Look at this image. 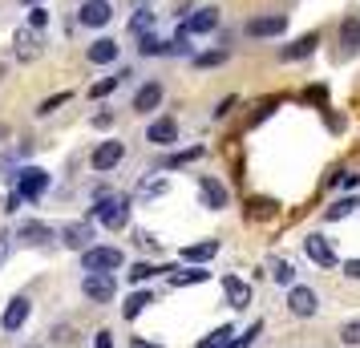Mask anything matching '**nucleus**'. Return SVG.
<instances>
[{
    "label": "nucleus",
    "mask_w": 360,
    "mask_h": 348,
    "mask_svg": "<svg viewBox=\"0 0 360 348\" xmlns=\"http://www.w3.org/2000/svg\"><path fill=\"white\" fill-rule=\"evenodd\" d=\"M94 126H98V130H110V126H114V114H94Z\"/></svg>",
    "instance_id": "obj_45"
},
{
    "label": "nucleus",
    "mask_w": 360,
    "mask_h": 348,
    "mask_svg": "<svg viewBox=\"0 0 360 348\" xmlns=\"http://www.w3.org/2000/svg\"><path fill=\"white\" fill-rule=\"evenodd\" d=\"M198 191H202V199H207L211 211H223L227 207V186L219 183L214 174H198Z\"/></svg>",
    "instance_id": "obj_13"
},
{
    "label": "nucleus",
    "mask_w": 360,
    "mask_h": 348,
    "mask_svg": "<svg viewBox=\"0 0 360 348\" xmlns=\"http://www.w3.org/2000/svg\"><path fill=\"white\" fill-rule=\"evenodd\" d=\"M344 276H352V280H360V259H348V264H344Z\"/></svg>",
    "instance_id": "obj_48"
},
{
    "label": "nucleus",
    "mask_w": 360,
    "mask_h": 348,
    "mask_svg": "<svg viewBox=\"0 0 360 348\" xmlns=\"http://www.w3.org/2000/svg\"><path fill=\"white\" fill-rule=\"evenodd\" d=\"M13 45H17V61H25V65H29V61L37 57V49H41V41H37V29H29V25H25V29H17Z\"/></svg>",
    "instance_id": "obj_16"
},
{
    "label": "nucleus",
    "mask_w": 360,
    "mask_h": 348,
    "mask_svg": "<svg viewBox=\"0 0 360 348\" xmlns=\"http://www.w3.org/2000/svg\"><path fill=\"white\" fill-rule=\"evenodd\" d=\"M82 292H85V299H94V304H110L114 292H117V283H114L110 271H89L82 280Z\"/></svg>",
    "instance_id": "obj_4"
},
{
    "label": "nucleus",
    "mask_w": 360,
    "mask_h": 348,
    "mask_svg": "<svg viewBox=\"0 0 360 348\" xmlns=\"http://www.w3.org/2000/svg\"><path fill=\"white\" fill-rule=\"evenodd\" d=\"M231 336H235V328H214L211 336H202V340H198V348H231L235 344V340H231Z\"/></svg>",
    "instance_id": "obj_26"
},
{
    "label": "nucleus",
    "mask_w": 360,
    "mask_h": 348,
    "mask_svg": "<svg viewBox=\"0 0 360 348\" xmlns=\"http://www.w3.org/2000/svg\"><path fill=\"white\" fill-rule=\"evenodd\" d=\"M271 219V215H276V202H271V199H255V202H251V219Z\"/></svg>",
    "instance_id": "obj_35"
},
{
    "label": "nucleus",
    "mask_w": 360,
    "mask_h": 348,
    "mask_svg": "<svg viewBox=\"0 0 360 348\" xmlns=\"http://www.w3.org/2000/svg\"><path fill=\"white\" fill-rule=\"evenodd\" d=\"M304 251H308V259H311V264H316V267H324V271H328V267H336V264H340V259H336V247L328 243L324 235H308V239H304Z\"/></svg>",
    "instance_id": "obj_9"
},
{
    "label": "nucleus",
    "mask_w": 360,
    "mask_h": 348,
    "mask_svg": "<svg viewBox=\"0 0 360 348\" xmlns=\"http://www.w3.org/2000/svg\"><path fill=\"white\" fill-rule=\"evenodd\" d=\"M166 191V179H150V183H142V195H162Z\"/></svg>",
    "instance_id": "obj_40"
},
{
    "label": "nucleus",
    "mask_w": 360,
    "mask_h": 348,
    "mask_svg": "<svg viewBox=\"0 0 360 348\" xmlns=\"http://www.w3.org/2000/svg\"><path fill=\"white\" fill-rule=\"evenodd\" d=\"M340 45H344V53H356V49H360V17H344V25H340Z\"/></svg>",
    "instance_id": "obj_22"
},
{
    "label": "nucleus",
    "mask_w": 360,
    "mask_h": 348,
    "mask_svg": "<svg viewBox=\"0 0 360 348\" xmlns=\"http://www.w3.org/2000/svg\"><path fill=\"white\" fill-rule=\"evenodd\" d=\"M20 202H25V199H20L17 191H13V195H8V199H4V215H13V211H17Z\"/></svg>",
    "instance_id": "obj_44"
},
{
    "label": "nucleus",
    "mask_w": 360,
    "mask_h": 348,
    "mask_svg": "<svg viewBox=\"0 0 360 348\" xmlns=\"http://www.w3.org/2000/svg\"><path fill=\"white\" fill-rule=\"evenodd\" d=\"M271 280L283 283V288H292V283H295V267L283 264V259H276V264H271Z\"/></svg>",
    "instance_id": "obj_30"
},
{
    "label": "nucleus",
    "mask_w": 360,
    "mask_h": 348,
    "mask_svg": "<svg viewBox=\"0 0 360 348\" xmlns=\"http://www.w3.org/2000/svg\"><path fill=\"white\" fill-rule=\"evenodd\" d=\"M247 33H251V37H279V33H288V17H283V13L255 17L251 25H247Z\"/></svg>",
    "instance_id": "obj_15"
},
{
    "label": "nucleus",
    "mask_w": 360,
    "mask_h": 348,
    "mask_svg": "<svg viewBox=\"0 0 360 348\" xmlns=\"http://www.w3.org/2000/svg\"><path fill=\"white\" fill-rule=\"evenodd\" d=\"M126 73H117V77H105V82H98V85H89V98H110L117 89V82H122Z\"/></svg>",
    "instance_id": "obj_33"
},
{
    "label": "nucleus",
    "mask_w": 360,
    "mask_h": 348,
    "mask_svg": "<svg viewBox=\"0 0 360 348\" xmlns=\"http://www.w3.org/2000/svg\"><path fill=\"white\" fill-rule=\"evenodd\" d=\"M219 29V8H198V13H191V17L182 20V29H179V37H207V33H214Z\"/></svg>",
    "instance_id": "obj_6"
},
{
    "label": "nucleus",
    "mask_w": 360,
    "mask_h": 348,
    "mask_svg": "<svg viewBox=\"0 0 360 348\" xmlns=\"http://www.w3.org/2000/svg\"><path fill=\"white\" fill-rule=\"evenodd\" d=\"M94 239H98V231H94L89 219H73V223H65V231H61V243H65L69 251H89Z\"/></svg>",
    "instance_id": "obj_3"
},
{
    "label": "nucleus",
    "mask_w": 360,
    "mask_h": 348,
    "mask_svg": "<svg viewBox=\"0 0 360 348\" xmlns=\"http://www.w3.org/2000/svg\"><path fill=\"white\" fill-rule=\"evenodd\" d=\"M214 255H219V243H214V239H202V243L182 247V259H186V264H207V259H214Z\"/></svg>",
    "instance_id": "obj_19"
},
{
    "label": "nucleus",
    "mask_w": 360,
    "mask_h": 348,
    "mask_svg": "<svg viewBox=\"0 0 360 348\" xmlns=\"http://www.w3.org/2000/svg\"><path fill=\"white\" fill-rule=\"evenodd\" d=\"M235 105H239V98H235V94H231V98H223V101H219V110H214V117H227Z\"/></svg>",
    "instance_id": "obj_39"
},
{
    "label": "nucleus",
    "mask_w": 360,
    "mask_h": 348,
    "mask_svg": "<svg viewBox=\"0 0 360 348\" xmlns=\"http://www.w3.org/2000/svg\"><path fill=\"white\" fill-rule=\"evenodd\" d=\"M227 57H231V49H211V53H198L195 65H198V69H214V65H223Z\"/></svg>",
    "instance_id": "obj_29"
},
{
    "label": "nucleus",
    "mask_w": 360,
    "mask_h": 348,
    "mask_svg": "<svg viewBox=\"0 0 360 348\" xmlns=\"http://www.w3.org/2000/svg\"><path fill=\"white\" fill-rule=\"evenodd\" d=\"M29 312H33L29 296H13L8 304H4V312H0V328H4V332H17L20 324L29 320Z\"/></svg>",
    "instance_id": "obj_10"
},
{
    "label": "nucleus",
    "mask_w": 360,
    "mask_h": 348,
    "mask_svg": "<svg viewBox=\"0 0 360 348\" xmlns=\"http://www.w3.org/2000/svg\"><path fill=\"white\" fill-rule=\"evenodd\" d=\"M4 134H8V130H4V126H0V142H4Z\"/></svg>",
    "instance_id": "obj_50"
},
{
    "label": "nucleus",
    "mask_w": 360,
    "mask_h": 348,
    "mask_svg": "<svg viewBox=\"0 0 360 348\" xmlns=\"http://www.w3.org/2000/svg\"><path fill=\"white\" fill-rule=\"evenodd\" d=\"M255 336H263V320H255V324H251V328H247V332H243V336H239V340H235L231 348H251V344H255Z\"/></svg>",
    "instance_id": "obj_34"
},
{
    "label": "nucleus",
    "mask_w": 360,
    "mask_h": 348,
    "mask_svg": "<svg viewBox=\"0 0 360 348\" xmlns=\"http://www.w3.org/2000/svg\"><path fill=\"white\" fill-rule=\"evenodd\" d=\"M146 142H154V146H174V142H179V122H174V117H158V122H150Z\"/></svg>",
    "instance_id": "obj_12"
},
{
    "label": "nucleus",
    "mask_w": 360,
    "mask_h": 348,
    "mask_svg": "<svg viewBox=\"0 0 360 348\" xmlns=\"http://www.w3.org/2000/svg\"><path fill=\"white\" fill-rule=\"evenodd\" d=\"M130 348H162V344H154V340H146V336H130Z\"/></svg>",
    "instance_id": "obj_47"
},
{
    "label": "nucleus",
    "mask_w": 360,
    "mask_h": 348,
    "mask_svg": "<svg viewBox=\"0 0 360 348\" xmlns=\"http://www.w3.org/2000/svg\"><path fill=\"white\" fill-rule=\"evenodd\" d=\"M110 20H114V4L110 0H85L77 8V25L82 29H105Z\"/></svg>",
    "instance_id": "obj_5"
},
{
    "label": "nucleus",
    "mask_w": 360,
    "mask_h": 348,
    "mask_svg": "<svg viewBox=\"0 0 360 348\" xmlns=\"http://www.w3.org/2000/svg\"><path fill=\"white\" fill-rule=\"evenodd\" d=\"M316 45H320V37H316V33L300 37L295 45H288V49H283V61H304V57H311V53H316Z\"/></svg>",
    "instance_id": "obj_20"
},
{
    "label": "nucleus",
    "mask_w": 360,
    "mask_h": 348,
    "mask_svg": "<svg viewBox=\"0 0 360 348\" xmlns=\"http://www.w3.org/2000/svg\"><path fill=\"white\" fill-rule=\"evenodd\" d=\"M8 239H13V235L0 231V267H4V259H8Z\"/></svg>",
    "instance_id": "obj_46"
},
{
    "label": "nucleus",
    "mask_w": 360,
    "mask_h": 348,
    "mask_svg": "<svg viewBox=\"0 0 360 348\" xmlns=\"http://www.w3.org/2000/svg\"><path fill=\"white\" fill-rule=\"evenodd\" d=\"M138 53L142 57H158V53H166V45L154 33H146V37H138Z\"/></svg>",
    "instance_id": "obj_31"
},
{
    "label": "nucleus",
    "mask_w": 360,
    "mask_h": 348,
    "mask_svg": "<svg viewBox=\"0 0 360 348\" xmlns=\"http://www.w3.org/2000/svg\"><path fill=\"white\" fill-rule=\"evenodd\" d=\"M13 183H17V195L25 202H37L49 195V170H41V166H25L13 174Z\"/></svg>",
    "instance_id": "obj_2"
},
{
    "label": "nucleus",
    "mask_w": 360,
    "mask_h": 348,
    "mask_svg": "<svg viewBox=\"0 0 360 348\" xmlns=\"http://www.w3.org/2000/svg\"><path fill=\"white\" fill-rule=\"evenodd\" d=\"M94 348H114V336H110V332L101 328L98 336H94Z\"/></svg>",
    "instance_id": "obj_43"
},
{
    "label": "nucleus",
    "mask_w": 360,
    "mask_h": 348,
    "mask_svg": "<svg viewBox=\"0 0 360 348\" xmlns=\"http://www.w3.org/2000/svg\"><path fill=\"white\" fill-rule=\"evenodd\" d=\"M356 207H360V199H356V195H344V199H336L332 207H328L324 215H328V223H340V219H348L352 211H356Z\"/></svg>",
    "instance_id": "obj_25"
},
{
    "label": "nucleus",
    "mask_w": 360,
    "mask_h": 348,
    "mask_svg": "<svg viewBox=\"0 0 360 348\" xmlns=\"http://www.w3.org/2000/svg\"><path fill=\"white\" fill-rule=\"evenodd\" d=\"M158 271H162V267H154V264H134L126 276H130V283H146L150 276H158Z\"/></svg>",
    "instance_id": "obj_32"
},
{
    "label": "nucleus",
    "mask_w": 360,
    "mask_h": 348,
    "mask_svg": "<svg viewBox=\"0 0 360 348\" xmlns=\"http://www.w3.org/2000/svg\"><path fill=\"white\" fill-rule=\"evenodd\" d=\"M195 158H202V146H191V150H179V154H170V162H166V170H179V166H191Z\"/></svg>",
    "instance_id": "obj_28"
},
{
    "label": "nucleus",
    "mask_w": 360,
    "mask_h": 348,
    "mask_svg": "<svg viewBox=\"0 0 360 348\" xmlns=\"http://www.w3.org/2000/svg\"><path fill=\"white\" fill-rule=\"evenodd\" d=\"M150 304H154V296H150V292H130V299L122 304V316H126V320H138Z\"/></svg>",
    "instance_id": "obj_23"
},
{
    "label": "nucleus",
    "mask_w": 360,
    "mask_h": 348,
    "mask_svg": "<svg viewBox=\"0 0 360 348\" xmlns=\"http://www.w3.org/2000/svg\"><path fill=\"white\" fill-rule=\"evenodd\" d=\"M340 340H344V344H360V320L344 324V328H340Z\"/></svg>",
    "instance_id": "obj_38"
},
{
    "label": "nucleus",
    "mask_w": 360,
    "mask_h": 348,
    "mask_svg": "<svg viewBox=\"0 0 360 348\" xmlns=\"http://www.w3.org/2000/svg\"><path fill=\"white\" fill-rule=\"evenodd\" d=\"M94 65H110V61H117V41H110V37H98L94 45H89V53H85Z\"/></svg>",
    "instance_id": "obj_17"
},
{
    "label": "nucleus",
    "mask_w": 360,
    "mask_h": 348,
    "mask_svg": "<svg viewBox=\"0 0 360 348\" xmlns=\"http://www.w3.org/2000/svg\"><path fill=\"white\" fill-rule=\"evenodd\" d=\"M304 98L308 101H328V89L324 85H311V89H304Z\"/></svg>",
    "instance_id": "obj_41"
},
{
    "label": "nucleus",
    "mask_w": 360,
    "mask_h": 348,
    "mask_svg": "<svg viewBox=\"0 0 360 348\" xmlns=\"http://www.w3.org/2000/svg\"><path fill=\"white\" fill-rule=\"evenodd\" d=\"M122 251L117 247H89V251H82V267L85 271H114V267H122Z\"/></svg>",
    "instance_id": "obj_7"
},
{
    "label": "nucleus",
    "mask_w": 360,
    "mask_h": 348,
    "mask_svg": "<svg viewBox=\"0 0 360 348\" xmlns=\"http://www.w3.org/2000/svg\"><path fill=\"white\" fill-rule=\"evenodd\" d=\"M65 101H69V94H53V98H45V101H41V105H37V114L45 117V114H53L57 105H65Z\"/></svg>",
    "instance_id": "obj_36"
},
{
    "label": "nucleus",
    "mask_w": 360,
    "mask_h": 348,
    "mask_svg": "<svg viewBox=\"0 0 360 348\" xmlns=\"http://www.w3.org/2000/svg\"><path fill=\"white\" fill-rule=\"evenodd\" d=\"M223 292H227L231 308H247V304H251V288H247L239 276H227V280H223Z\"/></svg>",
    "instance_id": "obj_18"
},
{
    "label": "nucleus",
    "mask_w": 360,
    "mask_h": 348,
    "mask_svg": "<svg viewBox=\"0 0 360 348\" xmlns=\"http://www.w3.org/2000/svg\"><path fill=\"white\" fill-rule=\"evenodd\" d=\"M94 215H89V223H101L105 231H122L126 223H130V199L126 195H114V191H105V186H98L94 191Z\"/></svg>",
    "instance_id": "obj_1"
},
{
    "label": "nucleus",
    "mask_w": 360,
    "mask_h": 348,
    "mask_svg": "<svg viewBox=\"0 0 360 348\" xmlns=\"http://www.w3.org/2000/svg\"><path fill=\"white\" fill-rule=\"evenodd\" d=\"M150 29H154V13H150V8H138V13L130 17V33L134 37H146Z\"/></svg>",
    "instance_id": "obj_27"
},
{
    "label": "nucleus",
    "mask_w": 360,
    "mask_h": 348,
    "mask_svg": "<svg viewBox=\"0 0 360 348\" xmlns=\"http://www.w3.org/2000/svg\"><path fill=\"white\" fill-rule=\"evenodd\" d=\"M122 154H126V146H122V142H101V146L89 154V162H94V170H98V174H105V170H114V166L122 162Z\"/></svg>",
    "instance_id": "obj_11"
},
{
    "label": "nucleus",
    "mask_w": 360,
    "mask_h": 348,
    "mask_svg": "<svg viewBox=\"0 0 360 348\" xmlns=\"http://www.w3.org/2000/svg\"><path fill=\"white\" fill-rule=\"evenodd\" d=\"M336 183H340L344 191H352V186H356L360 179H356V174H352V170H340V179H336Z\"/></svg>",
    "instance_id": "obj_42"
},
{
    "label": "nucleus",
    "mask_w": 360,
    "mask_h": 348,
    "mask_svg": "<svg viewBox=\"0 0 360 348\" xmlns=\"http://www.w3.org/2000/svg\"><path fill=\"white\" fill-rule=\"evenodd\" d=\"M20 4H29V8H33V4H41V0H20Z\"/></svg>",
    "instance_id": "obj_49"
},
{
    "label": "nucleus",
    "mask_w": 360,
    "mask_h": 348,
    "mask_svg": "<svg viewBox=\"0 0 360 348\" xmlns=\"http://www.w3.org/2000/svg\"><path fill=\"white\" fill-rule=\"evenodd\" d=\"M45 25H49V13H45L41 4H33V13H29V29H37V33H41Z\"/></svg>",
    "instance_id": "obj_37"
},
{
    "label": "nucleus",
    "mask_w": 360,
    "mask_h": 348,
    "mask_svg": "<svg viewBox=\"0 0 360 348\" xmlns=\"http://www.w3.org/2000/svg\"><path fill=\"white\" fill-rule=\"evenodd\" d=\"M288 308H292V316L308 320V316H316L320 299H316V292H311V288H304V283H292V288H288Z\"/></svg>",
    "instance_id": "obj_8"
},
{
    "label": "nucleus",
    "mask_w": 360,
    "mask_h": 348,
    "mask_svg": "<svg viewBox=\"0 0 360 348\" xmlns=\"http://www.w3.org/2000/svg\"><path fill=\"white\" fill-rule=\"evenodd\" d=\"M20 239H25V243H33V247H41V243H49L53 239V231H49V223H25V227H20Z\"/></svg>",
    "instance_id": "obj_24"
},
{
    "label": "nucleus",
    "mask_w": 360,
    "mask_h": 348,
    "mask_svg": "<svg viewBox=\"0 0 360 348\" xmlns=\"http://www.w3.org/2000/svg\"><path fill=\"white\" fill-rule=\"evenodd\" d=\"M202 280H211V271H202V267H170V283H174V288L202 283Z\"/></svg>",
    "instance_id": "obj_21"
},
{
    "label": "nucleus",
    "mask_w": 360,
    "mask_h": 348,
    "mask_svg": "<svg viewBox=\"0 0 360 348\" xmlns=\"http://www.w3.org/2000/svg\"><path fill=\"white\" fill-rule=\"evenodd\" d=\"M158 105H162V85L158 82H146L134 94V114H154Z\"/></svg>",
    "instance_id": "obj_14"
}]
</instances>
